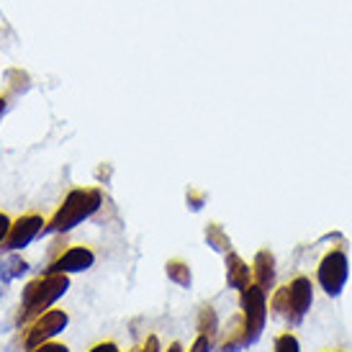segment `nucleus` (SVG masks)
Returning <instances> with one entry per match:
<instances>
[{"mask_svg": "<svg viewBox=\"0 0 352 352\" xmlns=\"http://www.w3.org/2000/svg\"><path fill=\"white\" fill-rule=\"evenodd\" d=\"M103 206V193L100 188H75L69 190L62 206H59L54 216H52L44 232H57V234H65L69 229H75L80 221H85L90 216L98 211Z\"/></svg>", "mask_w": 352, "mask_h": 352, "instance_id": "nucleus-1", "label": "nucleus"}, {"mask_svg": "<svg viewBox=\"0 0 352 352\" xmlns=\"http://www.w3.org/2000/svg\"><path fill=\"white\" fill-rule=\"evenodd\" d=\"M314 303V285L311 278L306 275H296L291 283L278 285L270 296V311L273 316H278L280 322L291 324H301V319L309 314Z\"/></svg>", "mask_w": 352, "mask_h": 352, "instance_id": "nucleus-2", "label": "nucleus"}, {"mask_svg": "<svg viewBox=\"0 0 352 352\" xmlns=\"http://www.w3.org/2000/svg\"><path fill=\"white\" fill-rule=\"evenodd\" d=\"M67 288H69V275H62V273H54V275L44 273L41 278L31 280V283L23 288V294H21L19 322H23V324L34 322V319L47 311L57 298H62V296L67 294Z\"/></svg>", "mask_w": 352, "mask_h": 352, "instance_id": "nucleus-3", "label": "nucleus"}, {"mask_svg": "<svg viewBox=\"0 0 352 352\" xmlns=\"http://www.w3.org/2000/svg\"><path fill=\"white\" fill-rule=\"evenodd\" d=\"M239 306H242V314H239V324H242V337H245V347L247 344H254L260 337H263L265 322H267V294H265L260 285L250 283L239 294Z\"/></svg>", "mask_w": 352, "mask_h": 352, "instance_id": "nucleus-4", "label": "nucleus"}, {"mask_svg": "<svg viewBox=\"0 0 352 352\" xmlns=\"http://www.w3.org/2000/svg\"><path fill=\"white\" fill-rule=\"evenodd\" d=\"M350 278V260L342 247H332L316 267V283L327 296H340Z\"/></svg>", "mask_w": 352, "mask_h": 352, "instance_id": "nucleus-5", "label": "nucleus"}, {"mask_svg": "<svg viewBox=\"0 0 352 352\" xmlns=\"http://www.w3.org/2000/svg\"><path fill=\"white\" fill-rule=\"evenodd\" d=\"M44 226H47V221H44V216H39V214L19 216V219L10 224L8 236L3 239V247H6L8 252H19L23 247H29L31 242L44 232Z\"/></svg>", "mask_w": 352, "mask_h": 352, "instance_id": "nucleus-6", "label": "nucleus"}, {"mask_svg": "<svg viewBox=\"0 0 352 352\" xmlns=\"http://www.w3.org/2000/svg\"><path fill=\"white\" fill-rule=\"evenodd\" d=\"M69 324V316L65 311H44L41 316H36L29 327V334H26V350H34V347H39V344L50 342L52 337H57L65 327Z\"/></svg>", "mask_w": 352, "mask_h": 352, "instance_id": "nucleus-7", "label": "nucleus"}, {"mask_svg": "<svg viewBox=\"0 0 352 352\" xmlns=\"http://www.w3.org/2000/svg\"><path fill=\"white\" fill-rule=\"evenodd\" d=\"M93 263H96V254H93V250L90 247H67L65 252H59L54 260L50 263V267L44 270V273H62V275H69V273H82V270H88V267H93Z\"/></svg>", "mask_w": 352, "mask_h": 352, "instance_id": "nucleus-8", "label": "nucleus"}, {"mask_svg": "<svg viewBox=\"0 0 352 352\" xmlns=\"http://www.w3.org/2000/svg\"><path fill=\"white\" fill-rule=\"evenodd\" d=\"M252 283L260 285L265 294L275 291V257L270 250H260L252 260Z\"/></svg>", "mask_w": 352, "mask_h": 352, "instance_id": "nucleus-9", "label": "nucleus"}, {"mask_svg": "<svg viewBox=\"0 0 352 352\" xmlns=\"http://www.w3.org/2000/svg\"><path fill=\"white\" fill-rule=\"evenodd\" d=\"M226 283L239 294L252 283V265H247L236 252H226Z\"/></svg>", "mask_w": 352, "mask_h": 352, "instance_id": "nucleus-10", "label": "nucleus"}, {"mask_svg": "<svg viewBox=\"0 0 352 352\" xmlns=\"http://www.w3.org/2000/svg\"><path fill=\"white\" fill-rule=\"evenodd\" d=\"M165 273H167V278H170L175 285H180V288H190V285H193V273H190V265H188L186 260H180V257L167 260Z\"/></svg>", "mask_w": 352, "mask_h": 352, "instance_id": "nucleus-11", "label": "nucleus"}, {"mask_svg": "<svg viewBox=\"0 0 352 352\" xmlns=\"http://www.w3.org/2000/svg\"><path fill=\"white\" fill-rule=\"evenodd\" d=\"M26 270H29V263L16 257V254H10V257H6V260L0 263V280H3V283H10V280L21 278Z\"/></svg>", "mask_w": 352, "mask_h": 352, "instance_id": "nucleus-12", "label": "nucleus"}, {"mask_svg": "<svg viewBox=\"0 0 352 352\" xmlns=\"http://www.w3.org/2000/svg\"><path fill=\"white\" fill-rule=\"evenodd\" d=\"M206 242H208V247L216 250V252H224V254L232 252V239H229V234H226L219 224L206 226Z\"/></svg>", "mask_w": 352, "mask_h": 352, "instance_id": "nucleus-13", "label": "nucleus"}, {"mask_svg": "<svg viewBox=\"0 0 352 352\" xmlns=\"http://www.w3.org/2000/svg\"><path fill=\"white\" fill-rule=\"evenodd\" d=\"M196 329H198V334H208V337L216 340V334H219V316H216L214 306H204V309L198 311Z\"/></svg>", "mask_w": 352, "mask_h": 352, "instance_id": "nucleus-14", "label": "nucleus"}, {"mask_svg": "<svg viewBox=\"0 0 352 352\" xmlns=\"http://www.w3.org/2000/svg\"><path fill=\"white\" fill-rule=\"evenodd\" d=\"M273 352H301V344H298V337H296L291 329H285L275 337V350Z\"/></svg>", "mask_w": 352, "mask_h": 352, "instance_id": "nucleus-15", "label": "nucleus"}, {"mask_svg": "<svg viewBox=\"0 0 352 352\" xmlns=\"http://www.w3.org/2000/svg\"><path fill=\"white\" fill-rule=\"evenodd\" d=\"M186 201H188V206H190V211H201L206 204V193H201V190H196V188H188Z\"/></svg>", "mask_w": 352, "mask_h": 352, "instance_id": "nucleus-16", "label": "nucleus"}, {"mask_svg": "<svg viewBox=\"0 0 352 352\" xmlns=\"http://www.w3.org/2000/svg\"><path fill=\"white\" fill-rule=\"evenodd\" d=\"M214 350V337H208V334H198L193 347L188 352H211Z\"/></svg>", "mask_w": 352, "mask_h": 352, "instance_id": "nucleus-17", "label": "nucleus"}, {"mask_svg": "<svg viewBox=\"0 0 352 352\" xmlns=\"http://www.w3.org/2000/svg\"><path fill=\"white\" fill-rule=\"evenodd\" d=\"M31 352H69V347L59 342H44V344H39V347H34Z\"/></svg>", "mask_w": 352, "mask_h": 352, "instance_id": "nucleus-18", "label": "nucleus"}, {"mask_svg": "<svg viewBox=\"0 0 352 352\" xmlns=\"http://www.w3.org/2000/svg\"><path fill=\"white\" fill-rule=\"evenodd\" d=\"M162 347H160V340H157L155 334H149L147 340L142 342V347H139V352H160Z\"/></svg>", "mask_w": 352, "mask_h": 352, "instance_id": "nucleus-19", "label": "nucleus"}, {"mask_svg": "<svg viewBox=\"0 0 352 352\" xmlns=\"http://www.w3.org/2000/svg\"><path fill=\"white\" fill-rule=\"evenodd\" d=\"M10 224H13V221H10V219H8V214H0V245H3V239L8 236Z\"/></svg>", "mask_w": 352, "mask_h": 352, "instance_id": "nucleus-20", "label": "nucleus"}, {"mask_svg": "<svg viewBox=\"0 0 352 352\" xmlns=\"http://www.w3.org/2000/svg\"><path fill=\"white\" fill-rule=\"evenodd\" d=\"M90 352H121V350H118V344H116V342H111V340H106V342H98V344H96V347H93Z\"/></svg>", "mask_w": 352, "mask_h": 352, "instance_id": "nucleus-21", "label": "nucleus"}, {"mask_svg": "<svg viewBox=\"0 0 352 352\" xmlns=\"http://www.w3.org/2000/svg\"><path fill=\"white\" fill-rule=\"evenodd\" d=\"M167 352H186V350H183V344L180 342H173L170 347H167Z\"/></svg>", "mask_w": 352, "mask_h": 352, "instance_id": "nucleus-22", "label": "nucleus"}, {"mask_svg": "<svg viewBox=\"0 0 352 352\" xmlns=\"http://www.w3.org/2000/svg\"><path fill=\"white\" fill-rule=\"evenodd\" d=\"M3 108H6V98H0V113H3Z\"/></svg>", "mask_w": 352, "mask_h": 352, "instance_id": "nucleus-23", "label": "nucleus"}, {"mask_svg": "<svg viewBox=\"0 0 352 352\" xmlns=\"http://www.w3.org/2000/svg\"><path fill=\"white\" fill-rule=\"evenodd\" d=\"M327 352H342V350H327Z\"/></svg>", "mask_w": 352, "mask_h": 352, "instance_id": "nucleus-24", "label": "nucleus"}, {"mask_svg": "<svg viewBox=\"0 0 352 352\" xmlns=\"http://www.w3.org/2000/svg\"><path fill=\"white\" fill-rule=\"evenodd\" d=\"M131 352H139V350H131Z\"/></svg>", "mask_w": 352, "mask_h": 352, "instance_id": "nucleus-25", "label": "nucleus"}]
</instances>
